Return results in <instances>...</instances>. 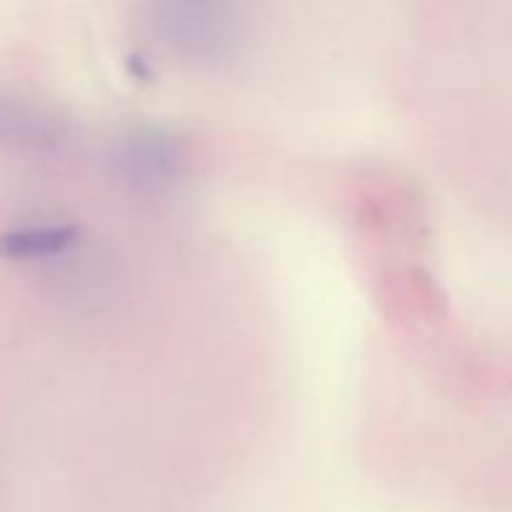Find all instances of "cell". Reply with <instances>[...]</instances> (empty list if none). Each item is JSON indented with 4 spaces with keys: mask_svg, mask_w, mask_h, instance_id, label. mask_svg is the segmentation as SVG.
I'll return each instance as SVG.
<instances>
[]
</instances>
